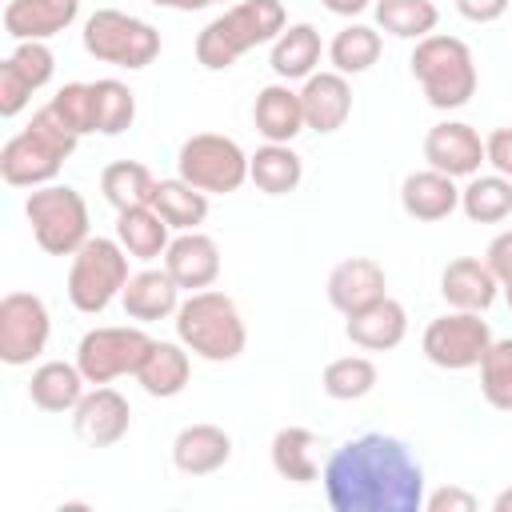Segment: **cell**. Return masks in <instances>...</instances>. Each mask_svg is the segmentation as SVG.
<instances>
[{
	"instance_id": "cb8c5ba5",
	"label": "cell",
	"mask_w": 512,
	"mask_h": 512,
	"mask_svg": "<svg viewBox=\"0 0 512 512\" xmlns=\"http://www.w3.org/2000/svg\"><path fill=\"white\" fill-rule=\"evenodd\" d=\"M136 384L156 396V400H172L188 388L192 380V352L180 344V340H152V348L144 352L140 368L132 372Z\"/></svg>"
},
{
	"instance_id": "e575fe53",
	"label": "cell",
	"mask_w": 512,
	"mask_h": 512,
	"mask_svg": "<svg viewBox=\"0 0 512 512\" xmlns=\"http://www.w3.org/2000/svg\"><path fill=\"white\" fill-rule=\"evenodd\" d=\"M376 28L400 40H424L440 24V8L432 0H372Z\"/></svg>"
},
{
	"instance_id": "60d3db41",
	"label": "cell",
	"mask_w": 512,
	"mask_h": 512,
	"mask_svg": "<svg viewBox=\"0 0 512 512\" xmlns=\"http://www.w3.org/2000/svg\"><path fill=\"white\" fill-rule=\"evenodd\" d=\"M476 508H480V500L460 484H444L436 492H424V512H476Z\"/></svg>"
},
{
	"instance_id": "5bb4252c",
	"label": "cell",
	"mask_w": 512,
	"mask_h": 512,
	"mask_svg": "<svg viewBox=\"0 0 512 512\" xmlns=\"http://www.w3.org/2000/svg\"><path fill=\"white\" fill-rule=\"evenodd\" d=\"M128 428H132V404L124 392L108 384H92L72 408V432L88 448H112L128 436Z\"/></svg>"
},
{
	"instance_id": "8fae6325",
	"label": "cell",
	"mask_w": 512,
	"mask_h": 512,
	"mask_svg": "<svg viewBox=\"0 0 512 512\" xmlns=\"http://www.w3.org/2000/svg\"><path fill=\"white\" fill-rule=\"evenodd\" d=\"M492 340L496 336H492L488 320H480V312L452 308V312L436 316L424 328L420 348H424L428 364L448 368V372H468V368H480V360H484V352H488Z\"/></svg>"
},
{
	"instance_id": "f35d334b",
	"label": "cell",
	"mask_w": 512,
	"mask_h": 512,
	"mask_svg": "<svg viewBox=\"0 0 512 512\" xmlns=\"http://www.w3.org/2000/svg\"><path fill=\"white\" fill-rule=\"evenodd\" d=\"M480 396L496 412H512V336L488 344L480 360Z\"/></svg>"
},
{
	"instance_id": "e0dca14e",
	"label": "cell",
	"mask_w": 512,
	"mask_h": 512,
	"mask_svg": "<svg viewBox=\"0 0 512 512\" xmlns=\"http://www.w3.org/2000/svg\"><path fill=\"white\" fill-rule=\"evenodd\" d=\"M300 108H304V128L328 136L336 128H344V120L352 116V84L344 72H312L300 84Z\"/></svg>"
},
{
	"instance_id": "83f0119b",
	"label": "cell",
	"mask_w": 512,
	"mask_h": 512,
	"mask_svg": "<svg viewBox=\"0 0 512 512\" xmlns=\"http://www.w3.org/2000/svg\"><path fill=\"white\" fill-rule=\"evenodd\" d=\"M84 372L76 360H44L32 368V380H28V400L40 408V412H72L80 404V396L88 392L84 388Z\"/></svg>"
},
{
	"instance_id": "30bf717a",
	"label": "cell",
	"mask_w": 512,
	"mask_h": 512,
	"mask_svg": "<svg viewBox=\"0 0 512 512\" xmlns=\"http://www.w3.org/2000/svg\"><path fill=\"white\" fill-rule=\"evenodd\" d=\"M148 348H152V336L140 324H100L80 336L76 364L88 384H112L116 376L136 372Z\"/></svg>"
},
{
	"instance_id": "ac0fdd59",
	"label": "cell",
	"mask_w": 512,
	"mask_h": 512,
	"mask_svg": "<svg viewBox=\"0 0 512 512\" xmlns=\"http://www.w3.org/2000/svg\"><path fill=\"white\" fill-rule=\"evenodd\" d=\"M160 260H164L168 276H172L184 292L212 288L216 276H220V248H216L212 236H204V232H196V228L172 236V244H168V252H164Z\"/></svg>"
},
{
	"instance_id": "7c38bea8",
	"label": "cell",
	"mask_w": 512,
	"mask_h": 512,
	"mask_svg": "<svg viewBox=\"0 0 512 512\" xmlns=\"http://www.w3.org/2000/svg\"><path fill=\"white\" fill-rule=\"evenodd\" d=\"M52 336L48 304L36 292H8L0 300V360L8 368L32 364Z\"/></svg>"
},
{
	"instance_id": "277c9868",
	"label": "cell",
	"mask_w": 512,
	"mask_h": 512,
	"mask_svg": "<svg viewBox=\"0 0 512 512\" xmlns=\"http://www.w3.org/2000/svg\"><path fill=\"white\" fill-rule=\"evenodd\" d=\"M172 324H176V340L208 364H228L248 344V328L236 300L216 288H200L188 300H180Z\"/></svg>"
},
{
	"instance_id": "4dcf8cb0",
	"label": "cell",
	"mask_w": 512,
	"mask_h": 512,
	"mask_svg": "<svg viewBox=\"0 0 512 512\" xmlns=\"http://www.w3.org/2000/svg\"><path fill=\"white\" fill-rule=\"evenodd\" d=\"M248 180L264 192V196H288L300 188L304 180V160L292 152V144H260L248 156Z\"/></svg>"
},
{
	"instance_id": "d4e9b609",
	"label": "cell",
	"mask_w": 512,
	"mask_h": 512,
	"mask_svg": "<svg viewBox=\"0 0 512 512\" xmlns=\"http://www.w3.org/2000/svg\"><path fill=\"white\" fill-rule=\"evenodd\" d=\"M400 208L420 224H436L460 208V188L452 176L436 168H420L400 180Z\"/></svg>"
},
{
	"instance_id": "7402d4cb",
	"label": "cell",
	"mask_w": 512,
	"mask_h": 512,
	"mask_svg": "<svg viewBox=\"0 0 512 512\" xmlns=\"http://www.w3.org/2000/svg\"><path fill=\"white\" fill-rule=\"evenodd\" d=\"M80 16V0H8L4 4V32L20 40H52Z\"/></svg>"
},
{
	"instance_id": "ffe728a7",
	"label": "cell",
	"mask_w": 512,
	"mask_h": 512,
	"mask_svg": "<svg viewBox=\"0 0 512 512\" xmlns=\"http://www.w3.org/2000/svg\"><path fill=\"white\" fill-rule=\"evenodd\" d=\"M180 284L168 276V268H140L128 276L124 292H120V304H124V316L136 320V324H156V320H168L176 316L180 308Z\"/></svg>"
},
{
	"instance_id": "8d00e7d4",
	"label": "cell",
	"mask_w": 512,
	"mask_h": 512,
	"mask_svg": "<svg viewBox=\"0 0 512 512\" xmlns=\"http://www.w3.org/2000/svg\"><path fill=\"white\" fill-rule=\"evenodd\" d=\"M376 380H380V372L368 356H336L320 372V388L332 400H364L376 388Z\"/></svg>"
},
{
	"instance_id": "1f68e13d",
	"label": "cell",
	"mask_w": 512,
	"mask_h": 512,
	"mask_svg": "<svg viewBox=\"0 0 512 512\" xmlns=\"http://www.w3.org/2000/svg\"><path fill=\"white\" fill-rule=\"evenodd\" d=\"M152 208L164 216V224L172 232H192L208 220V192L192 188L184 176H172V180H156V192H152Z\"/></svg>"
},
{
	"instance_id": "74e56055",
	"label": "cell",
	"mask_w": 512,
	"mask_h": 512,
	"mask_svg": "<svg viewBox=\"0 0 512 512\" xmlns=\"http://www.w3.org/2000/svg\"><path fill=\"white\" fill-rule=\"evenodd\" d=\"M96 88V132L100 136H120L132 128L136 120V92L124 84V80H92Z\"/></svg>"
},
{
	"instance_id": "ab89813d",
	"label": "cell",
	"mask_w": 512,
	"mask_h": 512,
	"mask_svg": "<svg viewBox=\"0 0 512 512\" xmlns=\"http://www.w3.org/2000/svg\"><path fill=\"white\" fill-rule=\"evenodd\" d=\"M48 104H52V108H56L80 136L96 132V88H92V84L72 80V84H64Z\"/></svg>"
},
{
	"instance_id": "9a60e30c",
	"label": "cell",
	"mask_w": 512,
	"mask_h": 512,
	"mask_svg": "<svg viewBox=\"0 0 512 512\" xmlns=\"http://www.w3.org/2000/svg\"><path fill=\"white\" fill-rule=\"evenodd\" d=\"M424 160L428 168L452 176V180H468L480 172V164H488L484 156V140L472 124L464 120H440L424 132Z\"/></svg>"
},
{
	"instance_id": "603a6c76",
	"label": "cell",
	"mask_w": 512,
	"mask_h": 512,
	"mask_svg": "<svg viewBox=\"0 0 512 512\" xmlns=\"http://www.w3.org/2000/svg\"><path fill=\"white\" fill-rule=\"evenodd\" d=\"M252 124L268 144H292L304 132L300 88H288V80L264 84L252 100Z\"/></svg>"
},
{
	"instance_id": "6da1fadb",
	"label": "cell",
	"mask_w": 512,
	"mask_h": 512,
	"mask_svg": "<svg viewBox=\"0 0 512 512\" xmlns=\"http://www.w3.org/2000/svg\"><path fill=\"white\" fill-rule=\"evenodd\" d=\"M324 496L332 512H420L424 464L400 436L364 432L324 460Z\"/></svg>"
},
{
	"instance_id": "4fadbf2b",
	"label": "cell",
	"mask_w": 512,
	"mask_h": 512,
	"mask_svg": "<svg viewBox=\"0 0 512 512\" xmlns=\"http://www.w3.org/2000/svg\"><path fill=\"white\" fill-rule=\"evenodd\" d=\"M56 72V56L48 40H20L0 60V116L12 120L28 108L32 92H40Z\"/></svg>"
},
{
	"instance_id": "f6af8a7d",
	"label": "cell",
	"mask_w": 512,
	"mask_h": 512,
	"mask_svg": "<svg viewBox=\"0 0 512 512\" xmlns=\"http://www.w3.org/2000/svg\"><path fill=\"white\" fill-rule=\"evenodd\" d=\"M332 16H344V20H352V16H360L364 8H372V0H320Z\"/></svg>"
},
{
	"instance_id": "836d02e7",
	"label": "cell",
	"mask_w": 512,
	"mask_h": 512,
	"mask_svg": "<svg viewBox=\"0 0 512 512\" xmlns=\"http://www.w3.org/2000/svg\"><path fill=\"white\" fill-rule=\"evenodd\" d=\"M100 192L104 200L124 212V208H140V204H152V192H156V176L148 164L140 160H112L104 164L100 172Z\"/></svg>"
},
{
	"instance_id": "3957f363",
	"label": "cell",
	"mask_w": 512,
	"mask_h": 512,
	"mask_svg": "<svg viewBox=\"0 0 512 512\" xmlns=\"http://www.w3.org/2000/svg\"><path fill=\"white\" fill-rule=\"evenodd\" d=\"M288 28L280 0H236L196 36V64L208 72H228L244 52L272 44Z\"/></svg>"
},
{
	"instance_id": "f546056e",
	"label": "cell",
	"mask_w": 512,
	"mask_h": 512,
	"mask_svg": "<svg viewBox=\"0 0 512 512\" xmlns=\"http://www.w3.org/2000/svg\"><path fill=\"white\" fill-rule=\"evenodd\" d=\"M168 232H172V228L164 224V216H160L152 204L116 212V240L124 244V252H128L132 260H144V264H148V260L164 256L168 244H172Z\"/></svg>"
},
{
	"instance_id": "44dd1931",
	"label": "cell",
	"mask_w": 512,
	"mask_h": 512,
	"mask_svg": "<svg viewBox=\"0 0 512 512\" xmlns=\"http://www.w3.org/2000/svg\"><path fill=\"white\" fill-rule=\"evenodd\" d=\"M232 460V436L220 424H184L172 440V464L184 476H212Z\"/></svg>"
},
{
	"instance_id": "484cf974",
	"label": "cell",
	"mask_w": 512,
	"mask_h": 512,
	"mask_svg": "<svg viewBox=\"0 0 512 512\" xmlns=\"http://www.w3.org/2000/svg\"><path fill=\"white\" fill-rule=\"evenodd\" d=\"M344 320H348L344 336L364 352H388L408 336V312L392 296H384V300H376V304H368V308H360Z\"/></svg>"
},
{
	"instance_id": "d6986e66",
	"label": "cell",
	"mask_w": 512,
	"mask_h": 512,
	"mask_svg": "<svg viewBox=\"0 0 512 512\" xmlns=\"http://www.w3.org/2000/svg\"><path fill=\"white\" fill-rule=\"evenodd\" d=\"M440 296L448 308L460 312H488L500 296V280L480 256H456L440 272Z\"/></svg>"
},
{
	"instance_id": "ee69618b",
	"label": "cell",
	"mask_w": 512,
	"mask_h": 512,
	"mask_svg": "<svg viewBox=\"0 0 512 512\" xmlns=\"http://www.w3.org/2000/svg\"><path fill=\"white\" fill-rule=\"evenodd\" d=\"M452 4H456V12H460L464 20H472V24H492V20H500V16L508 12L512 0H452Z\"/></svg>"
},
{
	"instance_id": "c3c4849f",
	"label": "cell",
	"mask_w": 512,
	"mask_h": 512,
	"mask_svg": "<svg viewBox=\"0 0 512 512\" xmlns=\"http://www.w3.org/2000/svg\"><path fill=\"white\" fill-rule=\"evenodd\" d=\"M504 300H508V308H512V284H508V288H504Z\"/></svg>"
},
{
	"instance_id": "2e32d148",
	"label": "cell",
	"mask_w": 512,
	"mask_h": 512,
	"mask_svg": "<svg viewBox=\"0 0 512 512\" xmlns=\"http://www.w3.org/2000/svg\"><path fill=\"white\" fill-rule=\"evenodd\" d=\"M388 296V272L372 256H348L328 272V304L340 316H352Z\"/></svg>"
},
{
	"instance_id": "5b68a950",
	"label": "cell",
	"mask_w": 512,
	"mask_h": 512,
	"mask_svg": "<svg viewBox=\"0 0 512 512\" xmlns=\"http://www.w3.org/2000/svg\"><path fill=\"white\" fill-rule=\"evenodd\" d=\"M424 100L440 112H456L476 96V56L460 36L448 32H432L424 40H416L412 60H408Z\"/></svg>"
},
{
	"instance_id": "4316f807",
	"label": "cell",
	"mask_w": 512,
	"mask_h": 512,
	"mask_svg": "<svg viewBox=\"0 0 512 512\" xmlns=\"http://www.w3.org/2000/svg\"><path fill=\"white\" fill-rule=\"evenodd\" d=\"M320 448L324 440L312 432V428H300V424H288L272 436V468L280 480H292V484H316L324 464H320Z\"/></svg>"
},
{
	"instance_id": "b9f144b4",
	"label": "cell",
	"mask_w": 512,
	"mask_h": 512,
	"mask_svg": "<svg viewBox=\"0 0 512 512\" xmlns=\"http://www.w3.org/2000/svg\"><path fill=\"white\" fill-rule=\"evenodd\" d=\"M484 264L492 268V276L500 280V288L512 284V228H504V232L492 236V244L484 252Z\"/></svg>"
},
{
	"instance_id": "f1b7e54d",
	"label": "cell",
	"mask_w": 512,
	"mask_h": 512,
	"mask_svg": "<svg viewBox=\"0 0 512 512\" xmlns=\"http://www.w3.org/2000/svg\"><path fill=\"white\" fill-rule=\"evenodd\" d=\"M324 56V44H320V32L312 24H288L272 44H268V64L280 80H308L316 72Z\"/></svg>"
},
{
	"instance_id": "bcb514c9",
	"label": "cell",
	"mask_w": 512,
	"mask_h": 512,
	"mask_svg": "<svg viewBox=\"0 0 512 512\" xmlns=\"http://www.w3.org/2000/svg\"><path fill=\"white\" fill-rule=\"evenodd\" d=\"M156 8H172V12H200L208 8V0H152Z\"/></svg>"
},
{
	"instance_id": "8992f818",
	"label": "cell",
	"mask_w": 512,
	"mask_h": 512,
	"mask_svg": "<svg viewBox=\"0 0 512 512\" xmlns=\"http://www.w3.org/2000/svg\"><path fill=\"white\" fill-rule=\"evenodd\" d=\"M128 252L116 236H88L68 268V300L84 316H100L112 300H120L128 284Z\"/></svg>"
},
{
	"instance_id": "7a4b0ae2",
	"label": "cell",
	"mask_w": 512,
	"mask_h": 512,
	"mask_svg": "<svg viewBox=\"0 0 512 512\" xmlns=\"http://www.w3.org/2000/svg\"><path fill=\"white\" fill-rule=\"evenodd\" d=\"M76 144H80V132L52 104H44L40 112H32L24 132L4 140V148H0V176L12 188L52 184L56 172L64 168V160L76 152Z\"/></svg>"
},
{
	"instance_id": "d590c367",
	"label": "cell",
	"mask_w": 512,
	"mask_h": 512,
	"mask_svg": "<svg viewBox=\"0 0 512 512\" xmlns=\"http://www.w3.org/2000/svg\"><path fill=\"white\" fill-rule=\"evenodd\" d=\"M380 48H384V40H380V32L372 28V24H344L336 36H332V44H328V64L336 68V72H344V76H360V72H368L376 60H380Z\"/></svg>"
},
{
	"instance_id": "681fc988",
	"label": "cell",
	"mask_w": 512,
	"mask_h": 512,
	"mask_svg": "<svg viewBox=\"0 0 512 512\" xmlns=\"http://www.w3.org/2000/svg\"><path fill=\"white\" fill-rule=\"evenodd\" d=\"M208 4H224V0H208Z\"/></svg>"
},
{
	"instance_id": "7dc6e473",
	"label": "cell",
	"mask_w": 512,
	"mask_h": 512,
	"mask_svg": "<svg viewBox=\"0 0 512 512\" xmlns=\"http://www.w3.org/2000/svg\"><path fill=\"white\" fill-rule=\"evenodd\" d=\"M492 508H496V512H512V488H504V492H496V500H492Z\"/></svg>"
},
{
	"instance_id": "52a82bcc",
	"label": "cell",
	"mask_w": 512,
	"mask_h": 512,
	"mask_svg": "<svg viewBox=\"0 0 512 512\" xmlns=\"http://www.w3.org/2000/svg\"><path fill=\"white\" fill-rule=\"evenodd\" d=\"M24 216L32 224V240L48 256H76V248L92 236L88 204L68 184H40L24 200Z\"/></svg>"
},
{
	"instance_id": "9c48e42d",
	"label": "cell",
	"mask_w": 512,
	"mask_h": 512,
	"mask_svg": "<svg viewBox=\"0 0 512 512\" xmlns=\"http://www.w3.org/2000/svg\"><path fill=\"white\" fill-rule=\"evenodd\" d=\"M176 176L208 196H228L248 180V152L224 132H196L176 152Z\"/></svg>"
},
{
	"instance_id": "7bdbcfd3",
	"label": "cell",
	"mask_w": 512,
	"mask_h": 512,
	"mask_svg": "<svg viewBox=\"0 0 512 512\" xmlns=\"http://www.w3.org/2000/svg\"><path fill=\"white\" fill-rule=\"evenodd\" d=\"M484 156H488L492 172H500V176L512 180V124L496 128V132L484 140Z\"/></svg>"
},
{
	"instance_id": "ba28073f",
	"label": "cell",
	"mask_w": 512,
	"mask_h": 512,
	"mask_svg": "<svg viewBox=\"0 0 512 512\" xmlns=\"http://www.w3.org/2000/svg\"><path fill=\"white\" fill-rule=\"evenodd\" d=\"M84 52L96 56L100 64L140 72L160 56V32L132 12L96 8L84 20Z\"/></svg>"
},
{
	"instance_id": "d6a6232c",
	"label": "cell",
	"mask_w": 512,
	"mask_h": 512,
	"mask_svg": "<svg viewBox=\"0 0 512 512\" xmlns=\"http://www.w3.org/2000/svg\"><path fill=\"white\" fill-rule=\"evenodd\" d=\"M460 212L472 224H500L512 216V180L500 172H476L460 188Z\"/></svg>"
}]
</instances>
